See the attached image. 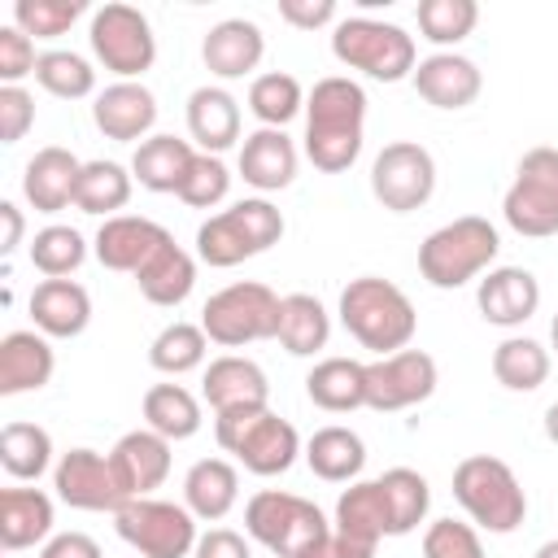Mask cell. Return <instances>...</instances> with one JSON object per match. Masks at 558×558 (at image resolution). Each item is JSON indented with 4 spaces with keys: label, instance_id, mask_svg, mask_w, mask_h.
<instances>
[{
    "label": "cell",
    "instance_id": "obj_1",
    "mask_svg": "<svg viewBox=\"0 0 558 558\" xmlns=\"http://www.w3.org/2000/svg\"><path fill=\"white\" fill-rule=\"evenodd\" d=\"M366 92L349 74H327L305 96V157L323 174H344L362 153Z\"/></svg>",
    "mask_w": 558,
    "mask_h": 558
},
{
    "label": "cell",
    "instance_id": "obj_2",
    "mask_svg": "<svg viewBox=\"0 0 558 558\" xmlns=\"http://www.w3.org/2000/svg\"><path fill=\"white\" fill-rule=\"evenodd\" d=\"M340 323L375 357L410 349V340L418 331L414 301L392 279H379V275H357V279L344 283V292H340Z\"/></svg>",
    "mask_w": 558,
    "mask_h": 558
},
{
    "label": "cell",
    "instance_id": "obj_3",
    "mask_svg": "<svg viewBox=\"0 0 558 558\" xmlns=\"http://www.w3.org/2000/svg\"><path fill=\"white\" fill-rule=\"evenodd\" d=\"M497 248H501L497 227L488 218H480V214H462V218L436 227L418 244V275L432 288L449 292V288H462V283L488 275Z\"/></svg>",
    "mask_w": 558,
    "mask_h": 558
},
{
    "label": "cell",
    "instance_id": "obj_4",
    "mask_svg": "<svg viewBox=\"0 0 558 558\" xmlns=\"http://www.w3.org/2000/svg\"><path fill=\"white\" fill-rule=\"evenodd\" d=\"M279 240H283V214L266 196H244L196 227V257L214 270H227L240 266L244 257L275 248Z\"/></svg>",
    "mask_w": 558,
    "mask_h": 558
},
{
    "label": "cell",
    "instance_id": "obj_5",
    "mask_svg": "<svg viewBox=\"0 0 558 558\" xmlns=\"http://www.w3.org/2000/svg\"><path fill=\"white\" fill-rule=\"evenodd\" d=\"M453 501L471 514L475 527L497 532V536L514 532L527 519V493L519 475L510 471V462L493 453H466L453 466Z\"/></svg>",
    "mask_w": 558,
    "mask_h": 558
},
{
    "label": "cell",
    "instance_id": "obj_6",
    "mask_svg": "<svg viewBox=\"0 0 558 558\" xmlns=\"http://www.w3.org/2000/svg\"><path fill=\"white\" fill-rule=\"evenodd\" d=\"M331 57L349 70H362L375 83H401L418 65L414 35L379 17H340L331 31Z\"/></svg>",
    "mask_w": 558,
    "mask_h": 558
},
{
    "label": "cell",
    "instance_id": "obj_7",
    "mask_svg": "<svg viewBox=\"0 0 558 558\" xmlns=\"http://www.w3.org/2000/svg\"><path fill=\"white\" fill-rule=\"evenodd\" d=\"M214 436L253 475H283L296 462V453H301L296 427L288 418H279L270 405L266 410L214 414Z\"/></svg>",
    "mask_w": 558,
    "mask_h": 558
},
{
    "label": "cell",
    "instance_id": "obj_8",
    "mask_svg": "<svg viewBox=\"0 0 558 558\" xmlns=\"http://www.w3.org/2000/svg\"><path fill=\"white\" fill-rule=\"evenodd\" d=\"M244 532L257 545H266L275 558H301L310 545H318L331 532V523L310 497H296L283 488H262L244 506Z\"/></svg>",
    "mask_w": 558,
    "mask_h": 558
},
{
    "label": "cell",
    "instance_id": "obj_9",
    "mask_svg": "<svg viewBox=\"0 0 558 558\" xmlns=\"http://www.w3.org/2000/svg\"><path fill=\"white\" fill-rule=\"evenodd\" d=\"M279 301L266 283L257 279H240V283H227L218 288L205 310H201V327L209 336V344H222V349H244V344H257V340H275L279 336Z\"/></svg>",
    "mask_w": 558,
    "mask_h": 558
},
{
    "label": "cell",
    "instance_id": "obj_10",
    "mask_svg": "<svg viewBox=\"0 0 558 558\" xmlns=\"http://www.w3.org/2000/svg\"><path fill=\"white\" fill-rule=\"evenodd\" d=\"M501 218L510 231H519L527 240L558 235V148L541 144L519 157L514 179L501 201Z\"/></svg>",
    "mask_w": 558,
    "mask_h": 558
},
{
    "label": "cell",
    "instance_id": "obj_11",
    "mask_svg": "<svg viewBox=\"0 0 558 558\" xmlns=\"http://www.w3.org/2000/svg\"><path fill=\"white\" fill-rule=\"evenodd\" d=\"M118 536L140 558H187L196 549V514L161 497H135L113 514Z\"/></svg>",
    "mask_w": 558,
    "mask_h": 558
},
{
    "label": "cell",
    "instance_id": "obj_12",
    "mask_svg": "<svg viewBox=\"0 0 558 558\" xmlns=\"http://www.w3.org/2000/svg\"><path fill=\"white\" fill-rule=\"evenodd\" d=\"M87 39H92L96 61L109 74L131 78V83H140V74L153 70V61H157V35L135 4H100L92 13Z\"/></svg>",
    "mask_w": 558,
    "mask_h": 558
},
{
    "label": "cell",
    "instance_id": "obj_13",
    "mask_svg": "<svg viewBox=\"0 0 558 558\" xmlns=\"http://www.w3.org/2000/svg\"><path fill=\"white\" fill-rule=\"evenodd\" d=\"M371 192L392 214H414L436 192V161L418 140H392L371 161Z\"/></svg>",
    "mask_w": 558,
    "mask_h": 558
},
{
    "label": "cell",
    "instance_id": "obj_14",
    "mask_svg": "<svg viewBox=\"0 0 558 558\" xmlns=\"http://www.w3.org/2000/svg\"><path fill=\"white\" fill-rule=\"evenodd\" d=\"M436 384H440L436 357L423 349H401V353L366 362V405L379 414H397V410L427 401Z\"/></svg>",
    "mask_w": 558,
    "mask_h": 558
},
{
    "label": "cell",
    "instance_id": "obj_15",
    "mask_svg": "<svg viewBox=\"0 0 558 558\" xmlns=\"http://www.w3.org/2000/svg\"><path fill=\"white\" fill-rule=\"evenodd\" d=\"M52 488L74 510H100V514L109 510V514H118L131 501L122 493L118 475H113V462L105 453H96V449H70V453H61L57 466H52Z\"/></svg>",
    "mask_w": 558,
    "mask_h": 558
},
{
    "label": "cell",
    "instance_id": "obj_16",
    "mask_svg": "<svg viewBox=\"0 0 558 558\" xmlns=\"http://www.w3.org/2000/svg\"><path fill=\"white\" fill-rule=\"evenodd\" d=\"M201 397L214 414H235V410H266L270 405V379L253 357L222 353L205 366Z\"/></svg>",
    "mask_w": 558,
    "mask_h": 558
},
{
    "label": "cell",
    "instance_id": "obj_17",
    "mask_svg": "<svg viewBox=\"0 0 558 558\" xmlns=\"http://www.w3.org/2000/svg\"><path fill=\"white\" fill-rule=\"evenodd\" d=\"M109 462L131 501L153 497V488H161L170 475V440L153 427H135V432L118 436V445L109 449Z\"/></svg>",
    "mask_w": 558,
    "mask_h": 558
},
{
    "label": "cell",
    "instance_id": "obj_18",
    "mask_svg": "<svg viewBox=\"0 0 558 558\" xmlns=\"http://www.w3.org/2000/svg\"><path fill=\"white\" fill-rule=\"evenodd\" d=\"M170 240V231L144 214H118V218H105L92 248H96V262L105 270H122V275H135L161 244Z\"/></svg>",
    "mask_w": 558,
    "mask_h": 558
},
{
    "label": "cell",
    "instance_id": "obj_19",
    "mask_svg": "<svg viewBox=\"0 0 558 558\" xmlns=\"http://www.w3.org/2000/svg\"><path fill=\"white\" fill-rule=\"evenodd\" d=\"M475 305L493 327H523L541 310V283L523 266H493L488 275H480Z\"/></svg>",
    "mask_w": 558,
    "mask_h": 558
},
{
    "label": "cell",
    "instance_id": "obj_20",
    "mask_svg": "<svg viewBox=\"0 0 558 558\" xmlns=\"http://www.w3.org/2000/svg\"><path fill=\"white\" fill-rule=\"evenodd\" d=\"M92 122L100 126L105 140H118V144H144V135L153 131L157 122V96L144 87V83H131V78H118L109 83L96 105H92Z\"/></svg>",
    "mask_w": 558,
    "mask_h": 558
},
{
    "label": "cell",
    "instance_id": "obj_21",
    "mask_svg": "<svg viewBox=\"0 0 558 558\" xmlns=\"http://www.w3.org/2000/svg\"><path fill=\"white\" fill-rule=\"evenodd\" d=\"M262 57H266V35L248 17H222L218 26L205 31L201 61L218 78H244L262 65Z\"/></svg>",
    "mask_w": 558,
    "mask_h": 558
},
{
    "label": "cell",
    "instance_id": "obj_22",
    "mask_svg": "<svg viewBox=\"0 0 558 558\" xmlns=\"http://www.w3.org/2000/svg\"><path fill=\"white\" fill-rule=\"evenodd\" d=\"M410 78H414V92L436 109H466L484 87L480 65L462 52H432L414 65Z\"/></svg>",
    "mask_w": 558,
    "mask_h": 558
},
{
    "label": "cell",
    "instance_id": "obj_23",
    "mask_svg": "<svg viewBox=\"0 0 558 558\" xmlns=\"http://www.w3.org/2000/svg\"><path fill=\"white\" fill-rule=\"evenodd\" d=\"M78 170H83V161L70 148L48 144V148H39L26 161V170H22V196L31 201L35 214H61L65 205H74Z\"/></svg>",
    "mask_w": 558,
    "mask_h": 558
},
{
    "label": "cell",
    "instance_id": "obj_24",
    "mask_svg": "<svg viewBox=\"0 0 558 558\" xmlns=\"http://www.w3.org/2000/svg\"><path fill=\"white\" fill-rule=\"evenodd\" d=\"M57 371V353L48 344L44 331H9L0 340V397H17V392H39Z\"/></svg>",
    "mask_w": 558,
    "mask_h": 558
},
{
    "label": "cell",
    "instance_id": "obj_25",
    "mask_svg": "<svg viewBox=\"0 0 558 558\" xmlns=\"http://www.w3.org/2000/svg\"><path fill=\"white\" fill-rule=\"evenodd\" d=\"M296 166H301V153L296 144L279 131V126H257L253 135H244L240 144V174L248 187L257 192H279L296 179Z\"/></svg>",
    "mask_w": 558,
    "mask_h": 558
},
{
    "label": "cell",
    "instance_id": "obj_26",
    "mask_svg": "<svg viewBox=\"0 0 558 558\" xmlns=\"http://www.w3.org/2000/svg\"><path fill=\"white\" fill-rule=\"evenodd\" d=\"M31 318H35V331L52 340H74L92 323V296L74 279H44L31 292Z\"/></svg>",
    "mask_w": 558,
    "mask_h": 558
},
{
    "label": "cell",
    "instance_id": "obj_27",
    "mask_svg": "<svg viewBox=\"0 0 558 558\" xmlns=\"http://www.w3.org/2000/svg\"><path fill=\"white\" fill-rule=\"evenodd\" d=\"M240 501V471L227 458H201L183 475V506L201 523H218Z\"/></svg>",
    "mask_w": 558,
    "mask_h": 558
},
{
    "label": "cell",
    "instance_id": "obj_28",
    "mask_svg": "<svg viewBox=\"0 0 558 558\" xmlns=\"http://www.w3.org/2000/svg\"><path fill=\"white\" fill-rule=\"evenodd\" d=\"M187 135L201 153H222L240 140V100L227 87H196L187 96Z\"/></svg>",
    "mask_w": 558,
    "mask_h": 558
},
{
    "label": "cell",
    "instance_id": "obj_29",
    "mask_svg": "<svg viewBox=\"0 0 558 558\" xmlns=\"http://www.w3.org/2000/svg\"><path fill=\"white\" fill-rule=\"evenodd\" d=\"M52 536V497L44 488H4L0 493V545L4 554L31 549Z\"/></svg>",
    "mask_w": 558,
    "mask_h": 558
},
{
    "label": "cell",
    "instance_id": "obj_30",
    "mask_svg": "<svg viewBox=\"0 0 558 558\" xmlns=\"http://www.w3.org/2000/svg\"><path fill=\"white\" fill-rule=\"evenodd\" d=\"M135 283H140V292H144V301H153V305H183L187 296H192V288H196V257L183 248V244H174V235L135 270Z\"/></svg>",
    "mask_w": 558,
    "mask_h": 558
},
{
    "label": "cell",
    "instance_id": "obj_31",
    "mask_svg": "<svg viewBox=\"0 0 558 558\" xmlns=\"http://www.w3.org/2000/svg\"><path fill=\"white\" fill-rule=\"evenodd\" d=\"M305 397L327 414H349L366 405V362L357 357H323L305 375Z\"/></svg>",
    "mask_w": 558,
    "mask_h": 558
},
{
    "label": "cell",
    "instance_id": "obj_32",
    "mask_svg": "<svg viewBox=\"0 0 558 558\" xmlns=\"http://www.w3.org/2000/svg\"><path fill=\"white\" fill-rule=\"evenodd\" d=\"M192 161H196V148L187 140H179V135H148L135 148V157H131V174L148 192H174L179 196Z\"/></svg>",
    "mask_w": 558,
    "mask_h": 558
},
{
    "label": "cell",
    "instance_id": "obj_33",
    "mask_svg": "<svg viewBox=\"0 0 558 558\" xmlns=\"http://www.w3.org/2000/svg\"><path fill=\"white\" fill-rule=\"evenodd\" d=\"M305 462H310V471H314L318 480H327V484H349V480H357L362 466H366V445H362V436H357L353 427L331 423V427H318V432L305 440Z\"/></svg>",
    "mask_w": 558,
    "mask_h": 558
},
{
    "label": "cell",
    "instance_id": "obj_34",
    "mask_svg": "<svg viewBox=\"0 0 558 558\" xmlns=\"http://www.w3.org/2000/svg\"><path fill=\"white\" fill-rule=\"evenodd\" d=\"M327 336H331V314L323 310L318 296L310 292H288L279 301V344L292 353V357H314L318 349H327Z\"/></svg>",
    "mask_w": 558,
    "mask_h": 558
},
{
    "label": "cell",
    "instance_id": "obj_35",
    "mask_svg": "<svg viewBox=\"0 0 558 558\" xmlns=\"http://www.w3.org/2000/svg\"><path fill=\"white\" fill-rule=\"evenodd\" d=\"M336 532L362 545H379L388 536V506L379 480H353L336 501Z\"/></svg>",
    "mask_w": 558,
    "mask_h": 558
},
{
    "label": "cell",
    "instance_id": "obj_36",
    "mask_svg": "<svg viewBox=\"0 0 558 558\" xmlns=\"http://www.w3.org/2000/svg\"><path fill=\"white\" fill-rule=\"evenodd\" d=\"M135 187V174L118 161H83L78 170V187H74V209L96 214V218H118V209H126Z\"/></svg>",
    "mask_w": 558,
    "mask_h": 558
},
{
    "label": "cell",
    "instance_id": "obj_37",
    "mask_svg": "<svg viewBox=\"0 0 558 558\" xmlns=\"http://www.w3.org/2000/svg\"><path fill=\"white\" fill-rule=\"evenodd\" d=\"M493 375L510 392H536L549 379V349L532 336H506L493 349Z\"/></svg>",
    "mask_w": 558,
    "mask_h": 558
},
{
    "label": "cell",
    "instance_id": "obj_38",
    "mask_svg": "<svg viewBox=\"0 0 558 558\" xmlns=\"http://www.w3.org/2000/svg\"><path fill=\"white\" fill-rule=\"evenodd\" d=\"M144 423L161 432L170 445L192 440L201 432V401L183 384H153L144 392Z\"/></svg>",
    "mask_w": 558,
    "mask_h": 558
},
{
    "label": "cell",
    "instance_id": "obj_39",
    "mask_svg": "<svg viewBox=\"0 0 558 558\" xmlns=\"http://www.w3.org/2000/svg\"><path fill=\"white\" fill-rule=\"evenodd\" d=\"M379 488H384V506H388V536H410L427 519V506H432L427 480L410 466H392L379 475Z\"/></svg>",
    "mask_w": 558,
    "mask_h": 558
},
{
    "label": "cell",
    "instance_id": "obj_40",
    "mask_svg": "<svg viewBox=\"0 0 558 558\" xmlns=\"http://www.w3.org/2000/svg\"><path fill=\"white\" fill-rule=\"evenodd\" d=\"M205 353H209V336H205V327L201 323H166L157 336H153V344H148V362H153V371H161V375H187V371H196V366H205Z\"/></svg>",
    "mask_w": 558,
    "mask_h": 558
},
{
    "label": "cell",
    "instance_id": "obj_41",
    "mask_svg": "<svg viewBox=\"0 0 558 558\" xmlns=\"http://www.w3.org/2000/svg\"><path fill=\"white\" fill-rule=\"evenodd\" d=\"M0 466L13 480H39L52 466V436L39 423H4L0 432Z\"/></svg>",
    "mask_w": 558,
    "mask_h": 558
},
{
    "label": "cell",
    "instance_id": "obj_42",
    "mask_svg": "<svg viewBox=\"0 0 558 558\" xmlns=\"http://www.w3.org/2000/svg\"><path fill=\"white\" fill-rule=\"evenodd\" d=\"M248 109L262 126H288L301 109H305V87L296 83V74L288 70H270V74H257L248 83Z\"/></svg>",
    "mask_w": 558,
    "mask_h": 558
},
{
    "label": "cell",
    "instance_id": "obj_43",
    "mask_svg": "<svg viewBox=\"0 0 558 558\" xmlns=\"http://www.w3.org/2000/svg\"><path fill=\"white\" fill-rule=\"evenodd\" d=\"M414 17H418V35H423L427 44L453 48V44H462V39L475 31L480 4H475V0H418Z\"/></svg>",
    "mask_w": 558,
    "mask_h": 558
},
{
    "label": "cell",
    "instance_id": "obj_44",
    "mask_svg": "<svg viewBox=\"0 0 558 558\" xmlns=\"http://www.w3.org/2000/svg\"><path fill=\"white\" fill-rule=\"evenodd\" d=\"M35 83H39L48 96L83 100V96L96 92V70H92L87 57H78V52H70V48H52V52H39Z\"/></svg>",
    "mask_w": 558,
    "mask_h": 558
},
{
    "label": "cell",
    "instance_id": "obj_45",
    "mask_svg": "<svg viewBox=\"0 0 558 558\" xmlns=\"http://www.w3.org/2000/svg\"><path fill=\"white\" fill-rule=\"evenodd\" d=\"M83 257H87V240L65 222H52L31 240V266L48 279H70L83 266Z\"/></svg>",
    "mask_w": 558,
    "mask_h": 558
},
{
    "label": "cell",
    "instance_id": "obj_46",
    "mask_svg": "<svg viewBox=\"0 0 558 558\" xmlns=\"http://www.w3.org/2000/svg\"><path fill=\"white\" fill-rule=\"evenodd\" d=\"M83 0H17L13 4V26L35 35V39H57L83 17Z\"/></svg>",
    "mask_w": 558,
    "mask_h": 558
},
{
    "label": "cell",
    "instance_id": "obj_47",
    "mask_svg": "<svg viewBox=\"0 0 558 558\" xmlns=\"http://www.w3.org/2000/svg\"><path fill=\"white\" fill-rule=\"evenodd\" d=\"M227 192H231V170L222 166V157L196 153V161H192V170L179 187V201L192 205V209H214V205L227 201Z\"/></svg>",
    "mask_w": 558,
    "mask_h": 558
},
{
    "label": "cell",
    "instance_id": "obj_48",
    "mask_svg": "<svg viewBox=\"0 0 558 558\" xmlns=\"http://www.w3.org/2000/svg\"><path fill=\"white\" fill-rule=\"evenodd\" d=\"M423 558H484V545L471 523L436 519L423 532Z\"/></svg>",
    "mask_w": 558,
    "mask_h": 558
},
{
    "label": "cell",
    "instance_id": "obj_49",
    "mask_svg": "<svg viewBox=\"0 0 558 558\" xmlns=\"http://www.w3.org/2000/svg\"><path fill=\"white\" fill-rule=\"evenodd\" d=\"M39 57H35V39L17 26H0V83L17 87L26 74H35Z\"/></svg>",
    "mask_w": 558,
    "mask_h": 558
},
{
    "label": "cell",
    "instance_id": "obj_50",
    "mask_svg": "<svg viewBox=\"0 0 558 558\" xmlns=\"http://www.w3.org/2000/svg\"><path fill=\"white\" fill-rule=\"evenodd\" d=\"M35 126V96L26 87H0V140L17 144Z\"/></svg>",
    "mask_w": 558,
    "mask_h": 558
},
{
    "label": "cell",
    "instance_id": "obj_51",
    "mask_svg": "<svg viewBox=\"0 0 558 558\" xmlns=\"http://www.w3.org/2000/svg\"><path fill=\"white\" fill-rule=\"evenodd\" d=\"M279 17L296 31H318L336 22V0H279Z\"/></svg>",
    "mask_w": 558,
    "mask_h": 558
},
{
    "label": "cell",
    "instance_id": "obj_52",
    "mask_svg": "<svg viewBox=\"0 0 558 558\" xmlns=\"http://www.w3.org/2000/svg\"><path fill=\"white\" fill-rule=\"evenodd\" d=\"M192 558H253V549H248V541H244L240 532H231V527H209V532L196 541Z\"/></svg>",
    "mask_w": 558,
    "mask_h": 558
},
{
    "label": "cell",
    "instance_id": "obj_53",
    "mask_svg": "<svg viewBox=\"0 0 558 558\" xmlns=\"http://www.w3.org/2000/svg\"><path fill=\"white\" fill-rule=\"evenodd\" d=\"M39 558H105V554L87 532H57L44 541Z\"/></svg>",
    "mask_w": 558,
    "mask_h": 558
},
{
    "label": "cell",
    "instance_id": "obj_54",
    "mask_svg": "<svg viewBox=\"0 0 558 558\" xmlns=\"http://www.w3.org/2000/svg\"><path fill=\"white\" fill-rule=\"evenodd\" d=\"M375 549H379V545H362V541H349L344 532H336V527H331V532H327L318 545H310L301 558H375Z\"/></svg>",
    "mask_w": 558,
    "mask_h": 558
},
{
    "label": "cell",
    "instance_id": "obj_55",
    "mask_svg": "<svg viewBox=\"0 0 558 558\" xmlns=\"http://www.w3.org/2000/svg\"><path fill=\"white\" fill-rule=\"evenodd\" d=\"M0 218H4V244H0V253L9 257V253H17V244H22V231H26V222H22V209H17L13 201H4V205H0Z\"/></svg>",
    "mask_w": 558,
    "mask_h": 558
},
{
    "label": "cell",
    "instance_id": "obj_56",
    "mask_svg": "<svg viewBox=\"0 0 558 558\" xmlns=\"http://www.w3.org/2000/svg\"><path fill=\"white\" fill-rule=\"evenodd\" d=\"M545 436H549V440L558 445V401H554V405L545 410Z\"/></svg>",
    "mask_w": 558,
    "mask_h": 558
},
{
    "label": "cell",
    "instance_id": "obj_57",
    "mask_svg": "<svg viewBox=\"0 0 558 558\" xmlns=\"http://www.w3.org/2000/svg\"><path fill=\"white\" fill-rule=\"evenodd\" d=\"M532 558H558V536H554V541H545V545H541Z\"/></svg>",
    "mask_w": 558,
    "mask_h": 558
},
{
    "label": "cell",
    "instance_id": "obj_58",
    "mask_svg": "<svg viewBox=\"0 0 558 558\" xmlns=\"http://www.w3.org/2000/svg\"><path fill=\"white\" fill-rule=\"evenodd\" d=\"M549 340H554V353H558V314L549 318Z\"/></svg>",
    "mask_w": 558,
    "mask_h": 558
}]
</instances>
